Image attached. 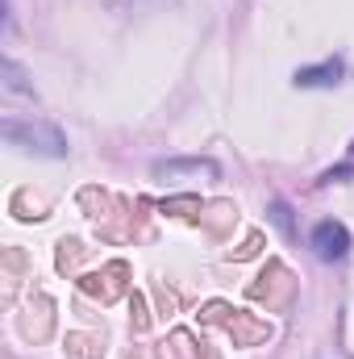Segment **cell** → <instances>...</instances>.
<instances>
[{"label":"cell","mask_w":354,"mask_h":359,"mask_svg":"<svg viewBox=\"0 0 354 359\" xmlns=\"http://www.w3.org/2000/svg\"><path fill=\"white\" fill-rule=\"evenodd\" d=\"M0 138L8 147L29 151V155H42V159H63L67 155V134L55 121H42V117H4Z\"/></svg>","instance_id":"6da1fadb"},{"label":"cell","mask_w":354,"mask_h":359,"mask_svg":"<svg viewBox=\"0 0 354 359\" xmlns=\"http://www.w3.org/2000/svg\"><path fill=\"white\" fill-rule=\"evenodd\" d=\"M309 247H313L317 259L338 264V259H346V251H351V230H346L342 222H317L313 234H309Z\"/></svg>","instance_id":"7a4b0ae2"},{"label":"cell","mask_w":354,"mask_h":359,"mask_svg":"<svg viewBox=\"0 0 354 359\" xmlns=\"http://www.w3.org/2000/svg\"><path fill=\"white\" fill-rule=\"evenodd\" d=\"M342 76H346V63L325 59V63H313V67H296L292 84L296 88H334V84H342Z\"/></svg>","instance_id":"3957f363"},{"label":"cell","mask_w":354,"mask_h":359,"mask_svg":"<svg viewBox=\"0 0 354 359\" xmlns=\"http://www.w3.org/2000/svg\"><path fill=\"white\" fill-rule=\"evenodd\" d=\"M155 176L159 180H217L221 168L213 159H167V163H155Z\"/></svg>","instance_id":"277c9868"},{"label":"cell","mask_w":354,"mask_h":359,"mask_svg":"<svg viewBox=\"0 0 354 359\" xmlns=\"http://www.w3.org/2000/svg\"><path fill=\"white\" fill-rule=\"evenodd\" d=\"M0 76H4V88H8V92H34V84L25 80V72H21L13 59H4V63H0Z\"/></svg>","instance_id":"5b68a950"},{"label":"cell","mask_w":354,"mask_h":359,"mask_svg":"<svg viewBox=\"0 0 354 359\" xmlns=\"http://www.w3.org/2000/svg\"><path fill=\"white\" fill-rule=\"evenodd\" d=\"M351 176H354V142H351V155H346L338 168L321 172V180H317V184H342V180H351Z\"/></svg>","instance_id":"8992f818"},{"label":"cell","mask_w":354,"mask_h":359,"mask_svg":"<svg viewBox=\"0 0 354 359\" xmlns=\"http://www.w3.org/2000/svg\"><path fill=\"white\" fill-rule=\"evenodd\" d=\"M271 222L279 226V234L283 238H292L296 230H292V209H288V201H271Z\"/></svg>","instance_id":"52a82bcc"}]
</instances>
